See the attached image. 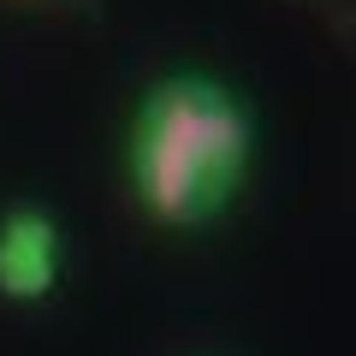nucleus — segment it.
Instances as JSON below:
<instances>
[{
	"label": "nucleus",
	"instance_id": "obj_1",
	"mask_svg": "<svg viewBox=\"0 0 356 356\" xmlns=\"http://www.w3.org/2000/svg\"><path fill=\"white\" fill-rule=\"evenodd\" d=\"M255 119L226 83L172 72L143 95L131 125V184L161 226H208L243 191Z\"/></svg>",
	"mask_w": 356,
	"mask_h": 356
},
{
	"label": "nucleus",
	"instance_id": "obj_2",
	"mask_svg": "<svg viewBox=\"0 0 356 356\" xmlns=\"http://www.w3.org/2000/svg\"><path fill=\"white\" fill-rule=\"evenodd\" d=\"M60 220L36 202H13L0 214V297L6 303H48L60 285Z\"/></svg>",
	"mask_w": 356,
	"mask_h": 356
}]
</instances>
